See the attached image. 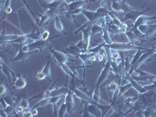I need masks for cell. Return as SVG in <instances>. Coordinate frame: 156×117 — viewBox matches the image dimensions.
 Listing matches in <instances>:
<instances>
[{"instance_id":"6da1fadb","label":"cell","mask_w":156,"mask_h":117,"mask_svg":"<svg viewBox=\"0 0 156 117\" xmlns=\"http://www.w3.org/2000/svg\"><path fill=\"white\" fill-rule=\"evenodd\" d=\"M110 49L107 48V59H106V63H105V66H104V69L101 70V73H100V76L98 79L97 83L95 84L94 87H93L92 90V96L91 98H93L94 101L96 102H100V99H101V94H100V86H101V83L106 80L107 78L109 76V73L111 72V68H112V58L110 55Z\"/></svg>"},{"instance_id":"7a4b0ae2","label":"cell","mask_w":156,"mask_h":117,"mask_svg":"<svg viewBox=\"0 0 156 117\" xmlns=\"http://www.w3.org/2000/svg\"><path fill=\"white\" fill-rule=\"evenodd\" d=\"M42 8H46L48 10L46 13L50 18L55 17V16H59L62 14H66L68 12V3L63 0H55L48 3L42 4Z\"/></svg>"},{"instance_id":"3957f363","label":"cell","mask_w":156,"mask_h":117,"mask_svg":"<svg viewBox=\"0 0 156 117\" xmlns=\"http://www.w3.org/2000/svg\"><path fill=\"white\" fill-rule=\"evenodd\" d=\"M110 12H111L106 7H103V6L98 8L96 11H90L84 9V8L82 9V13L87 18V21L91 23H94V22L102 19Z\"/></svg>"},{"instance_id":"277c9868","label":"cell","mask_w":156,"mask_h":117,"mask_svg":"<svg viewBox=\"0 0 156 117\" xmlns=\"http://www.w3.org/2000/svg\"><path fill=\"white\" fill-rule=\"evenodd\" d=\"M105 47L109 48L110 50H114V51H135L138 49L147 50L148 48H144L143 47L134 45L130 43H120V42H112L111 44H105Z\"/></svg>"},{"instance_id":"5b68a950","label":"cell","mask_w":156,"mask_h":117,"mask_svg":"<svg viewBox=\"0 0 156 117\" xmlns=\"http://www.w3.org/2000/svg\"><path fill=\"white\" fill-rule=\"evenodd\" d=\"M58 37V35L54 36V37H51V38H48V40H42V39H40V40H37V41H34L33 42L30 43V44H21L22 48H23L24 51H34V50H41L44 48L47 47L48 44H50V41L52 38L54 37Z\"/></svg>"},{"instance_id":"8992f818","label":"cell","mask_w":156,"mask_h":117,"mask_svg":"<svg viewBox=\"0 0 156 117\" xmlns=\"http://www.w3.org/2000/svg\"><path fill=\"white\" fill-rule=\"evenodd\" d=\"M111 7L115 12H122L124 14L136 9L135 8L131 7L126 2V0H112Z\"/></svg>"},{"instance_id":"52a82bcc","label":"cell","mask_w":156,"mask_h":117,"mask_svg":"<svg viewBox=\"0 0 156 117\" xmlns=\"http://www.w3.org/2000/svg\"><path fill=\"white\" fill-rule=\"evenodd\" d=\"M41 51L40 50H34V51H24V50L22 48L21 44H20V48L19 50V52L16 54V56H14L13 58H9V62H18V61H20V62H24L27 58H29V56L32 55V54L37 53Z\"/></svg>"},{"instance_id":"ba28073f","label":"cell","mask_w":156,"mask_h":117,"mask_svg":"<svg viewBox=\"0 0 156 117\" xmlns=\"http://www.w3.org/2000/svg\"><path fill=\"white\" fill-rule=\"evenodd\" d=\"M155 51H156V49H153V48H151V49H149L148 48L147 50H146L144 53L142 54L141 56L139 58V59L137 60V62H136V64H135V65H133V66H131V68L129 69L127 75H131L132 73H133V71H134L136 69H137V68H138L139 66H140V65L143 63V62H146V61L147 60V58L151 56V55H152L155 52Z\"/></svg>"},{"instance_id":"9c48e42d","label":"cell","mask_w":156,"mask_h":117,"mask_svg":"<svg viewBox=\"0 0 156 117\" xmlns=\"http://www.w3.org/2000/svg\"><path fill=\"white\" fill-rule=\"evenodd\" d=\"M148 10H150V9H144V10H140V9H134L133 11H130V12H127L123 16L122 19V23H125V22L127 21H131L134 23V22L136 21V19L139 17V16H142V15L145 14V12H147Z\"/></svg>"},{"instance_id":"30bf717a","label":"cell","mask_w":156,"mask_h":117,"mask_svg":"<svg viewBox=\"0 0 156 117\" xmlns=\"http://www.w3.org/2000/svg\"><path fill=\"white\" fill-rule=\"evenodd\" d=\"M69 90V87H61L58 88H54L51 90H47L44 93L43 98L54 97V96H65Z\"/></svg>"},{"instance_id":"8fae6325","label":"cell","mask_w":156,"mask_h":117,"mask_svg":"<svg viewBox=\"0 0 156 117\" xmlns=\"http://www.w3.org/2000/svg\"><path fill=\"white\" fill-rule=\"evenodd\" d=\"M91 26L92 24L88 25L87 27L82 29V35H83V41L84 44V52H87L89 49V45H90V36H91Z\"/></svg>"},{"instance_id":"7c38bea8","label":"cell","mask_w":156,"mask_h":117,"mask_svg":"<svg viewBox=\"0 0 156 117\" xmlns=\"http://www.w3.org/2000/svg\"><path fill=\"white\" fill-rule=\"evenodd\" d=\"M49 51L53 57L55 58V61L57 62V63H66L67 62L70 61V58H69L67 55H66L63 52H61V51H58L57 50H55L54 48L49 47Z\"/></svg>"},{"instance_id":"4fadbf2b","label":"cell","mask_w":156,"mask_h":117,"mask_svg":"<svg viewBox=\"0 0 156 117\" xmlns=\"http://www.w3.org/2000/svg\"><path fill=\"white\" fill-rule=\"evenodd\" d=\"M156 20V15L155 16H146V15H142V16H139V17L136 19V20L134 22V23H133V27L129 29V30L133 31L134 30L138 28L139 26L143 24H146V23L151 21V20Z\"/></svg>"},{"instance_id":"5bb4252c","label":"cell","mask_w":156,"mask_h":117,"mask_svg":"<svg viewBox=\"0 0 156 117\" xmlns=\"http://www.w3.org/2000/svg\"><path fill=\"white\" fill-rule=\"evenodd\" d=\"M73 91L71 90L69 87V90L68 91L67 94L65 95V103L66 105V108H67V112L68 113H71L73 112V108H74V100H73Z\"/></svg>"},{"instance_id":"9a60e30c","label":"cell","mask_w":156,"mask_h":117,"mask_svg":"<svg viewBox=\"0 0 156 117\" xmlns=\"http://www.w3.org/2000/svg\"><path fill=\"white\" fill-rule=\"evenodd\" d=\"M111 39H112V42L130 43L126 33H123V32H120L119 34H112V35H111Z\"/></svg>"},{"instance_id":"2e32d148","label":"cell","mask_w":156,"mask_h":117,"mask_svg":"<svg viewBox=\"0 0 156 117\" xmlns=\"http://www.w3.org/2000/svg\"><path fill=\"white\" fill-rule=\"evenodd\" d=\"M71 90H73V93L75 94V95L77 96L79 98H80L81 100H83V101H87L88 103H92L93 101V98L90 96L87 95V94L85 93H83V91H81L80 90L77 88H74V87H70Z\"/></svg>"},{"instance_id":"e0dca14e","label":"cell","mask_w":156,"mask_h":117,"mask_svg":"<svg viewBox=\"0 0 156 117\" xmlns=\"http://www.w3.org/2000/svg\"><path fill=\"white\" fill-rule=\"evenodd\" d=\"M27 85V80L21 74H17L15 79L13 87L16 89H23Z\"/></svg>"},{"instance_id":"ac0fdd59","label":"cell","mask_w":156,"mask_h":117,"mask_svg":"<svg viewBox=\"0 0 156 117\" xmlns=\"http://www.w3.org/2000/svg\"><path fill=\"white\" fill-rule=\"evenodd\" d=\"M87 109H88V112H90V114L92 116H101V114H102L101 110L93 103H88L87 104Z\"/></svg>"},{"instance_id":"d6986e66","label":"cell","mask_w":156,"mask_h":117,"mask_svg":"<svg viewBox=\"0 0 156 117\" xmlns=\"http://www.w3.org/2000/svg\"><path fill=\"white\" fill-rule=\"evenodd\" d=\"M64 51H66V52H67V53L69 54H72V55H76V56L77 54L83 52V51L77 46V44H71L69 46L64 48Z\"/></svg>"},{"instance_id":"ffe728a7","label":"cell","mask_w":156,"mask_h":117,"mask_svg":"<svg viewBox=\"0 0 156 117\" xmlns=\"http://www.w3.org/2000/svg\"><path fill=\"white\" fill-rule=\"evenodd\" d=\"M1 68H2V71L3 72L5 76H7L8 77V80H9V85L11 86V74L13 73V71L11 70L6 64L3 62V59L1 58Z\"/></svg>"},{"instance_id":"44dd1931","label":"cell","mask_w":156,"mask_h":117,"mask_svg":"<svg viewBox=\"0 0 156 117\" xmlns=\"http://www.w3.org/2000/svg\"><path fill=\"white\" fill-rule=\"evenodd\" d=\"M140 94V93L138 92V90H136L134 87H130L129 89H128L124 94H122V97L125 98H133V97H138V95Z\"/></svg>"},{"instance_id":"7402d4cb","label":"cell","mask_w":156,"mask_h":117,"mask_svg":"<svg viewBox=\"0 0 156 117\" xmlns=\"http://www.w3.org/2000/svg\"><path fill=\"white\" fill-rule=\"evenodd\" d=\"M18 37V35H9V34H1L0 36V41H1V44H3L5 43L8 44L9 42H10L11 41L16 39Z\"/></svg>"},{"instance_id":"603a6c76","label":"cell","mask_w":156,"mask_h":117,"mask_svg":"<svg viewBox=\"0 0 156 117\" xmlns=\"http://www.w3.org/2000/svg\"><path fill=\"white\" fill-rule=\"evenodd\" d=\"M43 73H44L46 78H50L51 77V64H50V55L48 56V59H47V62L45 64L44 67L43 68V69L41 70Z\"/></svg>"},{"instance_id":"cb8c5ba5","label":"cell","mask_w":156,"mask_h":117,"mask_svg":"<svg viewBox=\"0 0 156 117\" xmlns=\"http://www.w3.org/2000/svg\"><path fill=\"white\" fill-rule=\"evenodd\" d=\"M107 27H108V30L109 32L110 35H112V34H119L120 33V28L119 27L116 26V25L113 24L112 23H110L109 24L107 25Z\"/></svg>"},{"instance_id":"d4e9b609","label":"cell","mask_w":156,"mask_h":117,"mask_svg":"<svg viewBox=\"0 0 156 117\" xmlns=\"http://www.w3.org/2000/svg\"><path fill=\"white\" fill-rule=\"evenodd\" d=\"M126 36H127L128 39H129V42L131 43V44H134V45H136V42L137 41V40H138V37H136V34H134V32L128 30L127 31H126ZM137 46H138V45H137Z\"/></svg>"},{"instance_id":"484cf974","label":"cell","mask_w":156,"mask_h":117,"mask_svg":"<svg viewBox=\"0 0 156 117\" xmlns=\"http://www.w3.org/2000/svg\"><path fill=\"white\" fill-rule=\"evenodd\" d=\"M103 32V28L101 25L97 24V23H94L92 24L91 26V36L96 35V34H102ZM90 36V37H91Z\"/></svg>"},{"instance_id":"4316f807","label":"cell","mask_w":156,"mask_h":117,"mask_svg":"<svg viewBox=\"0 0 156 117\" xmlns=\"http://www.w3.org/2000/svg\"><path fill=\"white\" fill-rule=\"evenodd\" d=\"M54 21H55V27L58 32H63L64 31V27L62 23L61 22L60 19H59V16H55L54 17Z\"/></svg>"},{"instance_id":"83f0119b","label":"cell","mask_w":156,"mask_h":117,"mask_svg":"<svg viewBox=\"0 0 156 117\" xmlns=\"http://www.w3.org/2000/svg\"><path fill=\"white\" fill-rule=\"evenodd\" d=\"M49 19H50L49 16L47 14L46 12H45L44 14L41 15V18H40L38 23H37V27H38V28H41V27H42L43 26H44V25L45 24V23H46L48 20H49Z\"/></svg>"},{"instance_id":"f1b7e54d","label":"cell","mask_w":156,"mask_h":117,"mask_svg":"<svg viewBox=\"0 0 156 117\" xmlns=\"http://www.w3.org/2000/svg\"><path fill=\"white\" fill-rule=\"evenodd\" d=\"M105 44H106V43H105V41H103V42L101 43V44H98L97 46L89 48L87 52H90V53H94V54H98V52H99V51L101 50V48H102V47L105 46Z\"/></svg>"},{"instance_id":"f546056e","label":"cell","mask_w":156,"mask_h":117,"mask_svg":"<svg viewBox=\"0 0 156 117\" xmlns=\"http://www.w3.org/2000/svg\"><path fill=\"white\" fill-rule=\"evenodd\" d=\"M133 87V86H132V84L129 83V81H128V83H126V84H124V85L121 86V87H119V94H118V98L121 97L122 94L126 92L128 89H129L130 87Z\"/></svg>"},{"instance_id":"4dcf8cb0","label":"cell","mask_w":156,"mask_h":117,"mask_svg":"<svg viewBox=\"0 0 156 117\" xmlns=\"http://www.w3.org/2000/svg\"><path fill=\"white\" fill-rule=\"evenodd\" d=\"M142 50H144V49H138V50H136V54H135L133 56V58H132V60L131 62H130V63H131V66H133V65H135L136 64V62H137V60L139 59V58H140V56H141V55L143 53H144V51H143Z\"/></svg>"},{"instance_id":"1f68e13d","label":"cell","mask_w":156,"mask_h":117,"mask_svg":"<svg viewBox=\"0 0 156 117\" xmlns=\"http://www.w3.org/2000/svg\"><path fill=\"white\" fill-rule=\"evenodd\" d=\"M66 112H67V108H66V103L64 102V103H62V105H60V107H59V108H58V115H57V116H58V117L65 116L66 114Z\"/></svg>"},{"instance_id":"d6a6232c","label":"cell","mask_w":156,"mask_h":117,"mask_svg":"<svg viewBox=\"0 0 156 117\" xmlns=\"http://www.w3.org/2000/svg\"><path fill=\"white\" fill-rule=\"evenodd\" d=\"M119 84H118L117 83H115V82L112 81L110 83L109 85L107 87V90H108V92H115V90H119Z\"/></svg>"},{"instance_id":"836d02e7","label":"cell","mask_w":156,"mask_h":117,"mask_svg":"<svg viewBox=\"0 0 156 117\" xmlns=\"http://www.w3.org/2000/svg\"><path fill=\"white\" fill-rule=\"evenodd\" d=\"M15 109H16V106H15L14 105H9L5 109H4V111H5L7 117H9L11 115H12V113H15V112H15Z\"/></svg>"},{"instance_id":"e575fe53","label":"cell","mask_w":156,"mask_h":117,"mask_svg":"<svg viewBox=\"0 0 156 117\" xmlns=\"http://www.w3.org/2000/svg\"><path fill=\"white\" fill-rule=\"evenodd\" d=\"M135 72L136 73H138V76H155L154 74H151L150 73H147V72H145V71H142L140 69H135Z\"/></svg>"},{"instance_id":"d590c367","label":"cell","mask_w":156,"mask_h":117,"mask_svg":"<svg viewBox=\"0 0 156 117\" xmlns=\"http://www.w3.org/2000/svg\"><path fill=\"white\" fill-rule=\"evenodd\" d=\"M34 77H35L37 80H43L44 79L46 78V76H45V75H44L41 71H40V72H37V73L36 72V73H34Z\"/></svg>"},{"instance_id":"8d00e7d4","label":"cell","mask_w":156,"mask_h":117,"mask_svg":"<svg viewBox=\"0 0 156 117\" xmlns=\"http://www.w3.org/2000/svg\"><path fill=\"white\" fill-rule=\"evenodd\" d=\"M50 36V32L47 30H44L43 31H41V39L42 40H48Z\"/></svg>"},{"instance_id":"74e56055","label":"cell","mask_w":156,"mask_h":117,"mask_svg":"<svg viewBox=\"0 0 156 117\" xmlns=\"http://www.w3.org/2000/svg\"><path fill=\"white\" fill-rule=\"evenodd\" d=\"M4 98V99L5 100V101L8 103V105H15V103H14V100H12V98L11 97L10 95H6L5 96V97H2Z\"/></svg>"},{"instance_id":"f35d334b","label":"cell","mask_w":156,"mask_h":117,"mask_svg":"<svg viewBox=\"0 0 156 117\" xmlns=\"http://www.w3.org/2000/svg\"><path fill=\"white\" fill-rule=\"evenodd\" d=\"M29 102H30V101H29V100H27V99H25V98H23V99H21L20 102V105H22V106H23V108H25V109H27V108H28Z\"/></svg>"},{"instance_id":"ab89813d","label":"cell","mask_w":156,"mask_h":117,"mask_svg":"<svg viewBox=\"0 0 156 117\" xmlns=\"http://www.w3.org/2000/svg\"><path fill=\"white\" fill-rule=\"evenodd\" d=\"M25 111V108H23L22 105H16V109H15V112H16V113H18L20 115V114H23V112Z\"/></svg>"},{"instance_id":"60d3db41","label":"cell","mask_w":156,"mask_h":117,"mask_svg":"<svg viewBox=\"0 0 156 117\" xmlns=\"http://www.w3.org/2000/svg\"><path fill=\"white\" fill-rule=\"evenodd\" d=\"M0 90H1V97H3V96L6 94V92H7V89H6L5 86L3 84V83H1Z\"/></svg>"},{"instance_id":"b9f144b4","label":"cell","mask_w":156,"mask_h":117,"mask_svg":"<svg viewBox=\"0 0 156 117\" xmlns=\"http://www.w3.org/2000/svg\"><path fill=\"white\" fill-rule=\"evenodd\" d=\"M119 28H120L121 32L126 33V31H127L128 30V25H127V23H126V22H125V23H122Z\"/></svg>"},{"instance_id":"7bdbcfd3","label":"cell","mask_w":156,"mask_h":117,"mask_svg":"<svg viewBox=\"0 0 156 117\" xmlns=\"http://www.w3.org/2000/svg\"><path fill=\"white\" fill-rule=\"evenodd\" d=\"M0 103H1V108H2V109H5V108H6V107L8 106V103L6 102V101H5V100L2 97H1V99H0Z\"/></svg>"},{"instance_id":"ee69618b","label":"cell","mask_w":156,"mask_h":117,"mask_svg":"<svg viewBox=\"0 0 156 117\" xmlns=\"http://www.w3.org/2000/svg\"><path fill=\"white\" fill-rule=\"evenodd\" d=\"M82 116L83 117L92 116V115L90 114V112H88V109H87V104H85V105H84V111H83V114L82 115Z\"/></svg>"},{"instance_id":"f6af8a7d","label":"cell","mask_w":156,"mask_h":117,"mask_svg":"<svg viewBox=\"0 0 156 117\" xmlns=\"http://www.w3.org/2000/svg\"><path fill=\"white\" fill-rule=\"evenodd\" d=\"M119 58H120V55H119V53L117 51H115V52H114V53H112V59H115V60H117V59H119Z\"/></svg>"},{"instance_id":"bcb514c9","label":"cell","mask_w":156,"mask_h":117,"mask_svg":"<svg viewBox=\"0 0 156 117\" xmlns=\"http://www.w3.org/2000/svg\"><path fill=\"white\" fill-rule=\"evenodd\" d=\"M22 116H26V117H31L33 116L31 112V110L30 111H24L23 113L22 114Z\"/></svg>"},{"instance_id":"7dc6e473","label":"cell","mask_w":156,"mask_h":117,"mask_svg":"<svg viewBox=\"0 0 156 117\" xmlns=\"http://www.w3.org/2000/svg\"><path fill=\"white\" fill-rule=\"evenodd\" d=\"M103 58H104L103 55H99V54H96V59H97V61H98V62H101Z\"/></svg>"},{"instance_id":"c3c4849f","label":"cell","mask_w":156,"mask_h":117,"mask_svg":"<svg viewBox=\"0 0 156 117\" xmlns=\"http://www.w3.org/2000/svg\"><path fill=\"white\" fill-rule=\"evenodd\" d=\"M31 112H32V115H33V116H34V115H37V113H38V111H37V108H33L31 109Z\"/></svg>"},{"instance_id":"681fc988","label":"cell","mask_w":156,"mask_h":117,"mask_svg":"<svg viewBox=\"0 0 156 117\" xmlns=\"http://www.w3.org/2000/svg\"><path fill=\"white\" fill-rule=\"evenodd\" d=\"M63 1H65V2H66V3L69 4V3H71V2H75V1H78V0H63Z\"/></svg>"},{"instance_id":"f907efd6","label":"cell","mask_w":156,"mask_h":117,"mask_svg":"<svg viewBox=\"0 0 156 117\" xmlns=\"http://www.w3.org/2000/svg\"><path fill=\"white\" fill-rule=\"evenodd\" d=\"M37 1L39 2L40 5H42V3H41V0H37ZM44 1H50V2H52V1H55V0H44Z\"/></svg>"},{"instance_id":"816d5d0a","label":"cell","mask_w":156,"mask_h":117,"mask_svg":"<svg viewBox=\"0 0 156 117\" xmlns=\"http://www.w3.org/2000/svg\"><path fill=\"white\" fill-rule=\"evenodd\" d=\"M154 58H156V51H155V52H154Z\"/></svg>"},{"instance_id":"f5cc1de1","label":"cell","mask_w":156,"mask_h":117,"mask_svg":"<svg viewBox=\"0 0 156 117\" xmlns=\"http://www.w3.org/2000/svg\"><path fill=\"white\" fill-rule=\"evenodd\" d=\"M154 27H155V28H156V24H154Z\"/></svg>"},{"instance_id":"db71d44e","label":"cell","mask_w":156,"mask_h":117,"mask_svg":"<svg viewBox=\"0 0 156 117\" xmlns=\"http://www.w3.org/2000/svg\"><path fill=\"white\" fill-rule=\"evenodd\" d=\"M99 1H102V0H99Z\"/></svg>"}]
</instances>
